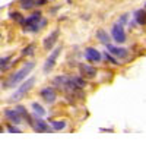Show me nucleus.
Here are the masks:
<instances>
[{
	"label": "nucleus",
	"mask_w": 146,
	"mask_h": 142,
	"mask_svg": "<svg viewBox=\"0 0 146 142\" xmlns=\"http://www.w3.org/2000/svg\"><path fill=\"white\" fill-rule=\"evenodd\" d=\"M40 95H41V98H42L45 103H48V104H53V103L56 101V98H57V94H56L54 88H51V87L42 88V89L40 91Z\"/></svg>",
	"instance_id": "obj_8"
},
{
	"label": "nucleus",
	"mask_w": 146,
	"mask_h": 142,
	"mask_svg": "<svg viewBox=\"0 0 146 142\" xmlns=\"http://www.w3.org/2000/svg\"><path fill=\"white\" fill-rule=\"evenodd\" d=\"M57 38H58V29H54L53 32H50V35H47L42 45H44V49L45 50H51L54 44L57 43Z\"/></svg>",
	"instance_id": "obj_11"
},
{
	"label": "nucleus",
	"mask_w": 146,
	"mask_h": 142,
	"mask_svg": "<svg viewBox=\"0 0 146 142\" xmlns=\"http://www.w3.org/2000/svg\"><path fill=\"white\" fill-rule=\"evenodd\" d=\"M10 56H6V57H2V62H0V63H2V70H6L7 69V62L10 60Z\"/></svg>",
	"instance_id": "obj_21"
},
{
	"label": "nucleus",
	"mask_w": 146,
	"mask_h": 142,
	"mask_svg": "<svg viewBox=\"0 0 146 142\" xmlns=\"http://www.w3.org/2000/svg\"><path fill=\"white\" fill-rule=\"evenodd\" d=\"M96 40H98L100 43H102L104 45H108V44H111V38H110V35L108 32H105L104 29H98L96 31Z\"/></svg>",
	"instance_id": "obj_14"
},
{
	"label": "nucleus",
	"mask_w": 146,
	"mask_h": 142,
	"mask_svg": "<svg viewBox=\"0 0 146 142\" xmlns=\"http://www.w3.org/2000/svg\"><path fill=\"white\" fill-rule=\"evenodd\" d=\"M34 49H35V45H34V44H29L28 47H25V49H23L22 54H23V56H31V54L34 53Z\"/></svg>",
	"instance_id": "obj_19"
},
{
	"label": "nucleus",
	"mask_w": 146,
	"mask_h": 142,
	"mask_svg": "<svg viewBox=\"0 0 146 142\" xmlns=\"http://www.w3.org/2000/svg\"><path fill=\"white\" fill-rule=\"evenodd\" d=\"M145 9H146V3H145Z\"/></svg>",
	"instance_id": "obj_25"
},
{
	"label": "nucleus",
	"mask_w": 146,
	"mask_h": 142,
	"mask_svg": "<svg viewBox=\"0 0 146 142\" xmlns=\"http://www.w3.org/2000/svg\"><path fill=\"white\" fill-rule=\"evenodd\" d=\"M34 84H35V78H28L25 82H23V84L15 91V94L13 95L10 97V101H18V100H21L23 95H25V94L34 87Z\"/></svg>",
	"instance_id": "obj_3"
},
{
	"label": "nucleus",
	"mask_w": 146,
	"mask_h": 142,
	"mask_svg": "<svg viewBox=\"0 0 146 142\" xmlns=\"http://www.w3.org/2000/svg\"><path fill=\"white\" fill-rule=\"evenodd\" d=\"M60 53H62V47H57V49H54V50L51 51V54L48 56V59H47L45 63H44V72H45V73H48V72H50V70L54 67L56 60H57V57H58Z\"/></svg>",
	"instance_id": "obj_5"
},
{
	"label": "nucleus",
	"mask_w": 146,
	"mask_h": 142,
	"mask_svg": "<svg viewBox=\"0 0 146 142\" xmlns=\"http://www.w3.org/2000/svg\"><path fill=\"white\" fill-rule=\"evenodd\" d=\"M5 117L10 123H13V125H21L22 119H23V117L21 116V113L16 109H6L5 110Z\"/></svg>",
	"instance_id": "obj_7"
},
{
	"label": "nucleus",
	"mask_w": 146,
	"mask_h": 142,
	"mask_svg": "<svg viewBox=\"0 0 146 142\" xmlns=\"http://www.w3.org/2000/svg\"><path fill=\"white\" fill-rule=\"evenodd\" d=\"M19 6L23 10H31L36 6V0H19Z\"/></svg>",
	"instance_id": "obj_15"
},
{
	"label": "nucleus",
	"mask_w": 146,
	"mask_h": 142,
	"mask_svg": "<svg viewBox=\"0 0 146 142\" xmlns=\"http://www.w3.org/2000/svg\"><path fill=\"white\" fill-rule=\"evenodd\" d=\"M48 2V0H36V6H42Z\"/></svg>",
	"instance_id": "obj_24"
},
{
	"label": "nucleus",
	"mask_w": 146,
	"mask_h": 142,
	"mask_svg": "<svg viewBox=\"0 0 146 142\" xmlns=\"http://www.w3.org/2000/svg\"><path fill=\"white\" fill-rule=\"evenodd\" d=\"M34 66H35L34 62H28L27 65H23L19 70H16L13 75L9 76V79L5 82V88H13V87H16L19 84V82H22L23 79H27V76L31 73V70L34 69Z\"/></svg>",
	"instance_id": "obj_2"
},
{
	"label": "nucleus",
	"mask_w": 146,
	"mask_h": 142,
	"mask_svg": "<svg viewBox=\"0 0 146 142\" xmlns=\"http://www.w3.org/2000/svg\"><path fill=\"white\" fill-rule=\"evenodd\" d=\"M111 37L113 40L117 43V44H123L126 43V32H124V28L121 23H114L113 28H111Z\"/></svg>",
	"instance_id": "obj_4"
},
{
	"label": "nucleus",
	"mask_w": 146,
	"mask_h": 142,
	"mask_svg": "<svg viewBox=\"0 0 146 142\" xmlns=\"http://www.w3.org/2000/svg\"><path fill=\"white\" fill-rule=\"evenodd\" d=\"M50 123H51L54 131H63V129L67 126V122L66 120H51Z\"/></svg>",
	"instance_id": "obj_17"
},
{
	"label": "nucleus",
	"mask_w": 146,
	"mask_h": 142,
	"mask_svg": "<svg viewBox=\"0 0 146 142\" xmlns=\"http://www.w3.org/2000/svg\"><path fill=\"white\" fill-rule=\"evenodd\" d=\"M31 107H32L35 116H38V117L45 116V110H44V107H42L41 104H38V103H32V104H31Z\"/></svg>",
	"instance_id": "obj_16"
},
{
	"label": "nucleus",
	"mask_w": 146,
	"mask_h": 142,
	"mask_svg": "<svg viewBox=\"0 0 146 142\" xmlns=\"http://www.w3.org/2000/svg\"><path fill=\"white\" fill-rule=\"evenodd\" d=\"M127 18H129V15H127V13L121 15V16H120V19H118V23H121V25H124V23L127 22Z\"/></svg>",
	"instance_id": "obj_22"
},
{
	"label": "nucleus",
	"mask_w": 146,
	"mask_h": 142,
	"mask_svg": "<svg viewBox=\"0 0 146 142\" xmlns=\"http://www.w3.org/2000/svg\"><path fill=\"white\" fill-rule=\"evenodd\" d=\"M105 47H107V50H108L110 54H113V56H115L118 59H126L129 56V50L124 49V47H120V45L117 47V45H113V44H108Z\"/></svg>",
	"instance_id": "obj_6"
},
{
	"label": "nucleus",
	"mask_w": 146,
	"mask_h": 142,
	"mask_svg": "<svg viewBox=\"0 0 146 142\" xmlns=\"http://www.w3.org/2000/svg\"><path fill=\"white\" fill-rule=\"evenodd\" d=\"M34 129L36 132H47L48 131V126H47V123L41 119V117H38V116H35V122H34Z\"/></svg>",
	"instance_id": "obj_13"
},
{
	"label": "nucleus",
	"mask_w": 146,
	"mask_h": 142,
	"mask_svg": "<svg viewBox=\"0 0 146 142\" xmlns=\"http://www.w3.org/2000/svg\"><path fill=\"white\" fill-rule=\"evenodd\" d=\"M79 72H80V76L85 78V79H92L96 76V67L91 66V65H79Z\"/></svg>",
	"instance_id": "obj_9"
},
{
	"label": "nucleus",
	"mask_w": 146,
	"mask_h": 142,
	"mask_svg": "<svg viewBox=\"0 0 146 142\" xmlns=\"http://www.w3.org/2000/svg\"><path fill=\"white\" fill-rule=\"evenodd\" d=\"M47 25V21L44 18H41V12H34L32 15H29L28 18H25L22 27L25 32H38L40 29H42Z\"/></svg>",
	"instance_id": "obj_1"
},
{
	"label": "nucleus",
	"mask_w": 146,
	"mask_h": 142,
	"mask_svg": "<svg viewBox=\"0 0 146 142\" xmlns=\"http://www.w3.org/2000/svg\"><path fill=\"white\" fill-rule=\"evenodd\" d=\"M133 18L137 25H146V10L145 9H137L133 12Z\"/></svg>",
	"instance_id": "obj_12"
},
{
	"label": "nucleus",
	"mask_w": 146,
	"mask_h": 142,
	"mask_svg": "<svg viewBox=\"0 0 146 142\" xmlns=\"http://www.w3.org/2000/svg\"><path fill=\"white\" fill-rule=\"evenodd\" d=\"M9 16H10L12 19H15L16 22H19L21 25L23 23V21H25V18H23V16L19 13V12H10V13H9Z\"/></svg>",
	"instance_id": "obj_18"
},
{
	"label": "nucleus",
	"mask_w": 146,
	"mask_h": 142,
	"mask_svg": "<svg viewBox=\"0 0 146 142\" xmlns=\"http://www.w3.org/2000/svg\"><path fill=\"white\" fill-rule=\"evenodd\" d=\"M102 56H104V57L107 59V60H108V62H111V63H114V65H118V63H117V60H115V59L113 57V54H110L108 51H105V53H102Z\"/></svg>",
	"instance_id": "obj_20"
},
{
	"label": "nucleus",
	"mask_w": 146,
	"mask_h": 142,
	"mask_svg": "<svg viewBox=\"0 0 146 142\" xmlns=\"http://www.w3.org/2000/svg\"><path fill=\"white\" fill-rule=\"evenodd\" d=\"M85 59H86L88 62L98 63V62H101L102 54L96 49H94V47H86V49H85Z\"/></svg>",
	"instance_id": "obj_10"
},
{
	"label": "nucleus",
	"mask_w": 146,
	"mask_h": 142,
	"mask_svg": "<svg viewBox=\"0 0 146 142\" xmlns=\"http://www.w3.org/2000/svg\"><path fill=\"white\" fill-rule=\"evenodd\" d=\"M7 131L12 132V133H21L19 129H18V127H13V126H9V127H7Z\"/></svg>",
	"instance_id": "obj_23"
}]
</instances>
